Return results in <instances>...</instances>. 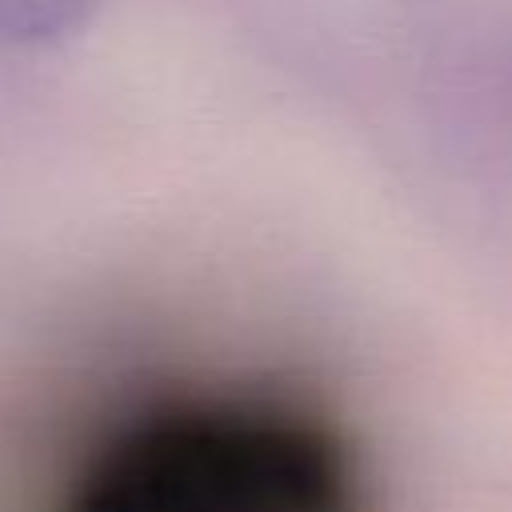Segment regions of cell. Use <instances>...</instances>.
<instances>
[{
	"label": "cell",
	"instance_id": "obj_1",
	"mask_svg": "<svg viewBox=\"0 0 512 512\" xmlns=\"http://www.w3.org/2000/svg\"><path fill=\"white\" fill-rule=\"evenodd\" d=\"M56 512H364L340 440L276 400L152 408L104 440Z\"/></svg>",
	"mask_w": 512,
	"mask_h": 512
},
{
	"label": "cell",
	"instance_id": "obj_2",
	"mask_svg": "<svg viewBox=\"0 0 512 512\" xmlns=\"http://www.w3.org/2000/svg\"><path fill=\"white\" fill-rule=\"evenodd\" d=\"M104 0H0V44L36 48L80 32Z\"/></svg>",
	"mask_w": 512,
	"mask_h": 512
}]
</instances>
